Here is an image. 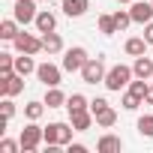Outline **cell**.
I'll use <instances>...</instances> for the list:
<instances>
[{
	"label": "cell",
	"instance_id": "obj_32",
	"mask_svg": "<svg viewBox=\"0 0 153 153\" xmlns=\"http://www.w3.org/2000/svg\"><path fill=\"white\" fill-rule=\"evenodd\" d=\"M102 108H108V99H102V96H96V99H90V111H93V117L102 111Z\"/></svg>",
	"mask_w": 153,
	"mask_h": 153
},
{
	"label": "cell",
	"instance_id": "obj_11",
	"mask_svg": "<svg viewBox=\"0 0 153 153\" xmlns=\"http://www.w3.org/2000/svg\"><path fill=\"white\" fill-rule=\"evenodd\" d=\"M33 24H36V33H51V30H57V15L51 9H39Z\"/></svg>",
	"mask_w": 153,
	"mask_h": 153
},
{
	"label": "cell",
	"instance_id": "obj_28",
	"mask_svg": "<svg viewBox=\"0 0 153 153\" xmlns=\"http://www.w3.org/2000/svg\"><path fill=\"white\" fill-rule=\"evenodd\" d=\"M9 72H15V57L9 51H3L0 54V75H9Z\"/></svg>",
	"mask_w": 153,
	"mask_h": 153
},
{
	"label": "cell",
	"instance_id": "obj_22",
	"mask_svg": "<svg viewBox=\"0 0 153 153\" xmlns=\"http://www.w3.org/2000/svg\"><path fill=\"white\" fill-rule=\"evenodd\" d=\"M114 123H117V111H114L111 105H108V108H102V111L96 114V126H102V129H111Z\"/></svg>",
	"mask_w": 153,
	"mask_h": 153
},
{
	"label": "cell",
	"instance_id": "obj_14",
	"mask_svg": "<svg viewBox=\"0 0 153 153\" xmlns=\"http://www.w3.org/2000/svg\"><path fill=\"white\" fill-rule=\"evenodd\" d=\"M93 120H96V117H93L90 108H87V111H78V114H69V123L75 126V132H87V129L93 126Z\"/></svg>",
	"mask_w": 153,
	"mask_h": 153
},
{
	"label": "cell",
	"instance_id": "obj_20",
	"mask_svg": "<svg viewBox=\"0 0 153 153\" xmlns=\"http://www.w3.org/2000/svg\"><path fill=\"white\" fill-rule=\"evenodd\" d=\"M21 24L15 21V18H3V21H0V39H3V42H12L21 30H18Z\"/></svg>",
	"mask_w": 153,
	"mask_h": 153
},
{
	"label": "cell",
	"instance_id": "obj_5",
	"mask_svg": "<svg viewBox=\"0 0 153 153\" xmlns=\"http://www.w3.org/2000/svg\"><path fill=\"white\" fill-rule=\"evenodd\" d=\"M36 3H39V0H15V3H12V18L18 24H33L36 15H39Z\"/></svg>",
	"mask_w": 153,
	"mask_h": 153
},
{
	"label": "cell",
	"instance_id": "obj_23",
	"mask_svg": "<svg viewBox=\"0 0 153 153\" xmlns=\"http://www.w3.org/2000/svg\"><path fill=\"white\" fill-rule=\"evenodd\" d=\"M99 33L102 36H114L117 33V21H114V15H99Z\"/></svg>",
	"mask_w": 153,
	"mask_h": 153
},
{
	"label": "cell",
	"instance_id": "obj_12",
	"mask_svg": "<svg viewBox=\"0 0 153 153\" xmlns=\"http://www.w3.org/2000/svg\"><path fill=\"white\" fill-rule=\"evenodd\" d=\"M123 150V141H120V135H111V132H105L99 141H96V153H120Z\"/></svg>",
	"mask_w": 153,
	"mask_h": 153
},
{
	"label": "cell",
	"instance_id": "obj_3",
	"mask_svg": "<svg viewBox=\"0 0 153 153\" xmlns=\"http://www.w3.org/2000/svg\"><path fill=\"white\" fill-rule=\"evenodd\" d=\"M72 132H75V126L72 123H48L45 126V144H60V147H66L69 141H72Z\"/></svg>",
	"mask_w": 153,
	"mask_h": 153
},
{
	"label": "cell",
	"instance_id": "obj_16",
	"mask_svg": "<svg viewBox=\"0 0 153 153\" xmlns=\"http://www.w3.org/2000/svg\"><path fill=\"white\" fill-rule=\"evenodd\" d=\"M42 51H45V54H60V51H63V39H60L57 30L42 33Z\"/></svg>",
	"mask_w": 153,
	"mask_h": 153
},
{
	"label": "cell",
	"instance_id": "obj_8",
	"mask_svg": "<svg viewBox=\"0 0 153 153\" xmlns=\"http://www.w3.org/2000/svg\"><path fill=\"white\" fill-rule=\"evenodd\" d=\"M12 45H15V51L18 54H39L42 51V36H33V33H18L15 39H12Z\"/></svg>",
	"mask_w": 153,
	"mask_h": 153
},
{
	"label": "cell",
	"instance_id": "obj_18",
	"mask_svg": "<svg viewBox=\"0 0 153 153\" xmlns=\"http://www.w3.org/2000/svg\"><path fill=\"white\" fill-rule=\"evenodd\" d=\"M123 51L129 57H141V54H147V39L144 36H129L126 45H123Z\"/></svg>",
	"mask_w": 153,
	"mask_h": 153
},
{
	"label": "cell",
	"instance_id": "obj_7",
	"mask_svg": "<svg viewBox=\"0 0 153 153\" xmlns=\"http://www.w3.org/2000/svg\"><path fill=\"white\" fill-rule=\"evenodd\" d=\"M36 78H39L45 87H60V81H63V66L39 63V66H36Z\"/></svg>",
	"mask_w": 153,
	"mask_h": 153
},
{
	"label": "cell",
	"instance_id": "obj_21",
	"mask_svg": "<svg viewBox=\"0 0 153 153\" xmlns=\"http://www.w3.org/2000/svg\"><path fill=\"white\" fill-rule=\"evenodd\" d=\"M15 72H18V75H24V78H27L30 72H36L33 54H18V57H15Z\"/></svg>",
	"mask_w": 153,
	"mask_h": 153
},
{
	"label": "cell",
	"instance_id": "obj_2",
	"mask_svg": "<svg viewBox=\"0 0 153 153\" xmlns=\"http://www.w3.org/2000/svg\"><path fill=\"white\" fill-rule=\"evenodd\" d=\"M18 141H21V150H24V153H36V147L45 141V126H39L36 120H30V123L21 129Z\"/></svg>",
	"mask_w": 153,
	"mask_h": 153
},
{
	"label": "cell",
	"instance_id": "obj_6",
	"mask_svg": "<svg viewBox=\"0 0 153 153\" xmlns=\"http://www.w3.org/2000/svg\"><path fill=\"white\" fill-rule=\"evenodd\" d=\"M87 60H90L87 48H81V45H75V48H69V51L63 54V72H81Z\"/></svg>",
	"mask_w": 153,
	"mask_h": 153
},
{
	"label": "cell",
	"instance_id": "obj_4",
	"mask_svg": "<svg viewBox=\"0 0 153 153\" xmlns=\"http://www.w3.org/2000/svg\"><path fill=\"white\" fill-rule=\"evenodd\" d=\"M105 60L102 57H90L87 63H84V69H81V78H84V84H102L105 81Z\"/></svg>",
	"mask_w": 153,
	"mask_h": 153
},
{
	"label": "cell",
	"instance_id": "obj_25",
	"mask_svg": "<svg viewBox=\"0 0 153 153\" xmlns=\"http://www.w3.org/2000/svg\"><path fill=\"white\" fill-rule=\"evenodd\" d=\"M135 129H138V135L153 138V114H141V117H138V123H135Z\"/></svg>",
	"mask_w": 153,
	"mask_h": 153
},
{
	"label": "cell",
	"instance_id": "obj_15",
	"mask_svg": "<svg viewBox=\"0 0 153 153\" xmlns=\"http://www.w3.org/2000/svg\"><path fill=\"white\" fill-rule=\"evenodd\" d=\"M132 72H135V78H153V60L147 57V54H141V57H135V63H132Z\"/></svg>",
	"mask_w": 153,
	"mask_h": 153
},
{
	"label": "cell",
	"instance_id": "obj_24",
	"mask_svg": "<svg viewBox=\"0 0 153 153\" xmlns=\"http://www.w3.org/2000/svg\"><path fill=\"white\" fill-rule=\"evenodd\" d=\"M42 114H45V102L33 99V102H27V105H24V117H27V120H39Z\"/></svg>",
	"mask_w": 153,
	"mask_h": 153
},
{
	"label": "cell",
	"instance_id": "obj_36",
	"mask_svg": "<svg viewBox=\"0 0 153 153\" xmlns=\"http://www.w3.org/2000/svg\"><path fill=\"white\" fill-rule=\"evenodd\" d=\"M150 87H153V78H150Z\"/></svg>",
	"mask_w": 153,
	"mask_h": 153
},
{
	"label": "cell",
	"instance_id": "obj_31",
	"mask_svg": "<svg viewBox=\"0 0 153 153\" xmlns=\"http://www.w3.org/2000/svg\"><path fill=\"white\" fill-rule=\"evenodd\" d=\"M18 150H21V141H12V138L0 141V153H18Z\"/></svg>",
	"mask_w": 153,
	"mask_h": 153
},
{
	"label": "cell",
	"instance_id": "obj_35",
	"mask_svg": "<svg viewBox=\"0 0 153 153\" xmlns=\"http://www.w3.org/2000/svg\"><path fill=\"white\" fill-rule=\"evenodd\" d=\"M117 3H135V0H117Z\"/></svg>",
	"mask_w": 153,
	"mask_h": 153
},
{
	"label": "cell",
	"instance_id": "obj_26",
	"mask_svg": "<svg viewBox=\"0 0 153 153\" xmlns=\"http://www.w3.org/2000/svg\"><path fill=\"white\" fill-rule=\"evenodd\" d=\"M129 90H132L135 96H141V99H144V96H147L153 87L147 84V78H132V81H129Z\"/></svg>",
	"mask_w": 153,
	"mask_h": 153
},
{
	"label": "cell",
	"instance_id": "obj_17",
	"mask_svg": "<svg viewBox=\"0 0 153 153\" xmlns=\"http://www.w3.org/2000/svg\"><path fill=\"white\" fill-rule=\"evenodd\" d=\"M66 99H69V96H66L60 87H45V99H42V102H45L48 108H66Z\"/></svg>",
	"mask_w": 153,
	"mask_h": 153
},
{
	"label": "cell",
	"instance_id": "obj_19",
	"mask_svg": "<svg viewBox=\"0 0 153 153\" xmlns=\"http://www.w3.org/2000/svg\"><path fill=\"white\" fill-rule=\"evenodd\" d=\"M90 108V99L84 96V93H72L69 99H66V111L69 114H78V111H87Z\"/></svg>",
	"mask_w": 153,
	"mask_h": 153
},
{
	"label": "cell",
	"instance_id": "obj_1",
	"mask_svg": "<svg viewBox=\"0 0 153 153\" xmlns=\"http://www.w3.org/2000/svg\"><path fill=\"white\" fill-rule=\"evenodd\" d=\"M135 78V72H132V66H126V63H117V66H111L108 72H105V87L111 90V93H120L123 87H129V81Z\"/></svg>",
	"mask_w": 153,
	"mask_h": 153
},
{
	"label": "cell",
	"instance_id": "obj_27",
	"mask_svg": "<svg viewBox=\"0 0 153 153\" xmlns=\"http://www.w3.org/2000/svg\"><path fill=\"white\" fill-rule=\"evenodd\" d=\"M114 21H117V30H126L129 24H135V21H132V12H129V9H117V12H114Z\"/></svg>",
	"mask_w": 153,
	"mask_h": 153
},
{
	"label": "cell",
	"instance_id": "obj_34",
	"mask_svg": "<svg viewBox=\"0 0 153 153\" xmlns=\"http://www.w3.org/2000/svg\"><path fill=\"white\" fill-rule=\"evenodd\" d=\"M66 150H69V153H87V147H84V144H72V141L66 144Z\"/></svg>",
	"mask_w": 153,
	"mask_h": 153
},
{
	"label": "cell",
	"instance_id": "obj_13",
	"mask_svg": "<svg viewBox=\"0 0 153 153\" xmlns=\"http://www.w3.org/2000/svg\"><path fill=\"white\" fill-rule=\"evenodd\" d=\"M63 15H69V18H81L87 9H90V0H63Z\"/></svg>",
	"mask_w": 153,
	"mask_h": 153
},
{
	"label": "cell",
	"instance_id": "obj_30",
	"mask_svg": "<svg viewBox=\"0 0 153 153\" xmlns=\"http://www.w3.org/2000/svg\"><path fill=\"white\" fill-rule=\"evenodd\" d=\"M0 108H3V120H12V117H15V102H12V96H3Z\"/></svg>",
	"mask_w": 153,
	"mask_h": 153
},
{
	"label": "cell",
	"instance_id": "obj_33",
	"mask_svg": "<svg viewBox=\"0 0 153 153\" xmlns=\"http://www.w3.org/2000/svg\"><path fill=\"white\" fill-rule=\"evenodd\" d=\"M144 39H147V45H153V21L144 24Z\"/></svg>",
	"mask_w": 153,
	"mask_h": 153
},
{
	"label": "cell",
	"instance_id": "obj_29",
	"mask_svg": "<svg viewBox=\"0 0 153 153\" xmlns=\"http://www.w3.org/2000/svg\"><path fill=\"white\" fill-rule=\"evenodd\" d=\"M138 105H144V99H141V96H135L132 90H126V93H123V108H126V111H135Z\"/></svg>",
	"mask_w": 153,
	"mask_h": 153
},
{
	"label": "cell",
	"instance_id": "obj_10",
	"mask_svg": "<svg viewBox=\"0 0 153 153\" xmlns=\"http://www.w3.org/2000/svg\"><path fill=\"white\" fill-rule=\"evenodd\" d=\"M129 12H132V21H135V24L153 21V0H135Z\"/></svg>",
	"mask_w": 153,
	"mask_h": 153
},
{
	"label": "cell",
	"instance_id": "obj_9",
	"mask_svg": "<svg viewBox=\"0 0 153 153\" xmlns=\"http://www.w3.org/2000/svg\"><path fill=\"white\" fill-rule=\"evenodd\" d=\"M24 90V75L9 72V75H0V96H18Z\"/></svg>",
	"mask_w": 153,
	"mask_h": 153
}]
</instances>
